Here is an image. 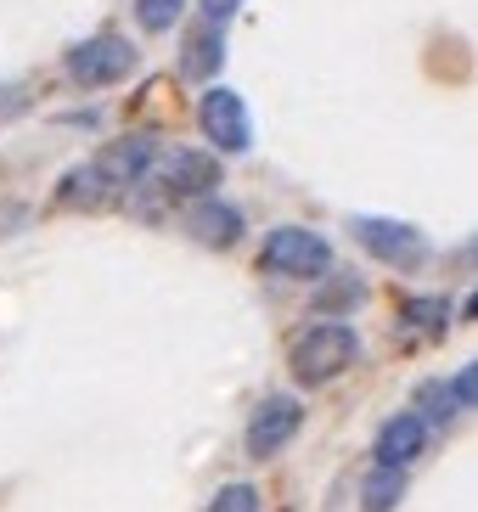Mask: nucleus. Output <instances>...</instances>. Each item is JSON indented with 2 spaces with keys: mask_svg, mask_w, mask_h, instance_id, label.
Returning a JSON list of instances; mask_svg holds the SVG:
<instances>
[{
  "mask_svg": "<svg viewBox=\"0 0 478 512\" xmlns=\"http://www.w3.org/2000/svg\"><path fill=\"white\" fill-rule=\"evenodd\" d=\"M355 361H360V338L344 321H310L287 344V372H293L299 389H327L332 377H344Z\"/></svg>",
  "mask_w": 478,
  "mask_h": 512,
  "instance_id": "f257e3e1",
  "label": "nucleus"
},
{
  "mask_svg": "<svg viewBox=\"0 0 478 512\" xmlns=\"http://www.w3.org/2000/svg\"><path fill=\"white\" fill-rule=\"evenodd\" d=\"M62 74L79 91H107V85H119V79L135 74V46L124 34H90V40H79L62 57Z\"/></svg>",
  "mask_w": 478,
  "mask_h": 512,
  "instance_id": "f03ea898",
  "label": "nucleus"
},
{
  "mask_svg": "<svg viewBox=\"0 0 478 512\" xmlns=\"http://www.w3.org/2000/svg\"><path fill=\"white\" fill-rule=\"evenodd\" d=\"M349 231H355V242L366 248V254L383 259V265H394V271H417V265H428V237H422L417 226H405V220L355 214Z\"/></svg>",
  "mask_w": 478,
  "mask_h": 512,
  "instance_id": "7ed1b4c3",
  "label": "nucleus"
},
{
  "mask_svg": "<svg viewBox=\"0 0 478 512\" xmlns=\"http://www.w3.org/2000/svg\"><path fill=\"white\" fill-rule=\"evenodd\" d=\"M304 428V406L293 394H265L254 411H248V428H242V451L254 456V462H270V456H282Z\"/></svg>",
  "mask_w": 478,
  "mask_h": 512,
  "instance_id": "20e7f679",
  "label": "nucleus"
},
{
  "mask_svg": "<svg viewBox=\"0 0 478 512\" xmlns=\"http://www.w3.org/2000/svg\"><path fill=\"white\" fill-rule=\"evenodd\" d=\"M265 271L299 276V282H321V276L332 271V242L304 231V226H276L265 237Z\"/></svg>",
  "mask_w": 478,
  "mask_h": 512,
  "instance_id": "39448f33",
  "label": "nucleus"
},
{
  "mask_svg": "<svg viewBox=\"0 0 478 512\" xmlns=\"http://www.w3.org/2000/svg\"><path fill=\"white\" fill-rule=\"evenodd\" d=\"M152 164H158V141H152L147 130H141V136L130 130V136L107 141V147L90 158V169H96V175L113 186V192H124V186H141V181L152 175Z\"/></svg>",
  "mask_w": 478,
  "mask_h": 512,
  "instance_id": "423d86ee",
  "label": "nucleus"
},
{
  "mask_svg": "<svg viewBox=\"0 0 478 512\" xmlns=\"http://www.w3.org/2000/svg\"><path fill=\"white\" fill-rule=\"evenodd\" d=\"M197 124H203L209 147H220V152H248V141H254L248 102H242L237 91H203V102H197Z\"/></svg>",
  "mask_w": 478,
  "mask_h": 512,
  "instance_id": "0eeeda50",
  "label": "nucleus"
},
{
  "mask_svg": "<svg viewBox=\"0 0 478 512\" xmlns=\"http://www.w3.org/2000/svg\"><path fill=\"white\" fill-rule=\"evenodd\" d=\"M473 383H478V372L473 366H462V372H456V383H450V377H439V383H422L417 389V417H422V428H428V434H445L450 422L456 417H467V411H473Z\"/></svg>",
  "mask_w": 478,
  "mask_h": 512,
  "instance_id": "6e6552de",
  "label": "nucleus"
},
{
  "mask_svg": "<svg viewBox=\"0 0 478 512\" xmlns=\"http://www.w3.org/2000/svg\"><path fill=\"white\" fill-rule=\"evenodd\" d=\"M428 445H434V434L422 428L417 411H394L372 439V467H400V473H411V462H422Z\"/></svg>",
  "mask_w": 478,
  "mask_h": 512,
  "instance_id": "1a4fd4ad",
  "label": "nucleus"
},
{
  "mask_svg": "<svg viewBox=\"0 0 478 512\" xmlns=\"http://www.w3.org/2000/svg\"><path fill=\"white\" fill-rule=\"evenodd\" d=\"M180 226H186V237H192V242H203V248H237L242 231H248V220H242L237 203L197 197V203H186V209H180Z\"/></svg>",
  "mask_w": 478,
  "mask_h": 512,
  "instance_id": "9d476101",
  "label": "nucleus"
},
{
  "mask_svg": "<svg viewBox=\"0 0 478 512\" xmlns=\"http://www.w3.org/2000/svg\"><path fill=\"white\" fill-rule=\"evenodd\" d=\"M220 186V158L203 147H175L164 158V192L180 203H197V197H214Z\"/></svg>",
  "mask_w": 478,
  "mask_h": 512,
  "instance_id": "9b49d317",
  "label": "nucleus"
},
{
  "mask_svg": "<svg viewBox=\"0 0 478 512\" xmlns=\"http://www.w3.org/2000/svg\"><path fill=\"white\" fill-rule=\"evenodd\" d=\"M220 68H225V34L214 23H197V29L180 34V57H175L180 85H209V79H220Z\"/></svg>",
  "mask_w": 478,
  "mask_h": 512,
  "instance_id": "f8f14e48",
  "label": "nucleus"
},
{
  "mask_svg": "<svg viewBox=\"0 0 478 512\" xmlns=\"http://www.w3.org/2000/svg\"><path fill=\"white\" fill-rule=\"evenodd\" d=\"M113 197H119V192H113V186H107V181H102V175H96L90 164L68 169V175L57 181V203H62V209H79V214H90V209H107Z\"/></svg>",
  "mask_w": 478,
  "mask_h": 512,
  "instance_id": "ddd939ff",
  "label": "nucleus"
},
{
  "mask_svg": "<svg viewBox=\"0 0 478 512\" xmlns=\"http://www.w3.org/2000/svg\"><path fill=\"white\" fill-rule=\"evenodd\" d=\"M405 484H411V473H400V467H372L360 479V512H394L405 501Z\"/></svg>",
  "mask_w": 478,
  "mask_h": 512,
  "instance_id": "4468645a",
  "label": "nucleus"
},
{
  "mask_svg": "<svg viewBox=\"0 0 478 512\" xmlns=\"http://www.w3.org/2000/svg\"><path fill=\"white\" fill-rule=\"evenodd\" d=\"M366 299V282H360L355 271H338V276H321V282H315V310H321V316H344V310H355V304Z\"/></svg>",
  "mask_w": 478,
  "mask_h": 512,
  "instance_id": "2eb2a0df",
  "label": "nucleus"
},
{
  "mask_svg": "<svg viewBox=\"0 0 478 512\" xmlns=\"http://www.w3.org/2000/svg\"><path fill=\"white\" fill-rule=\"evenodd\" d=\"M400 327H411V332H445L450 327V304L445 299H405L400 304Z\"/></svg>",
  "mask_w": 478,
  "mask_h": 512,
  "instance_id": "dca6fc26",
  "label": "nucleus"
},
{
  "mask_svg": "<svg viewBox=\"0 0 478 512\" xmlns=\"http://www.w3.org/2000/svg\"><path fill=\"white\" fill-rule=\"evenodd\" d=\"M186 12V0H135V23L147 34H169Z\"/></svg>",
  "mask_w": 478,
  "mask_h": 512,
  "instance_id": "f3484780",
  "label": "nucleus"
},
{
  "mask_svg": "<svg viewBox=\"0 0 478 512\" xmlns=\"http://www.w3.org/2000/svg\"><path fill=\"white\" fill-rule=\"evenodd\" d=\"M203 512H259V490L248 479H225L220 490L209 496V507Z\"/></svg>",
  "mask_w": 478,
  "mask_h": 512,
  "instance_id": "a211bd4d",
  "label": "nucleus"
},
{
  "mask_svg": "<svg viewBox=\"0 0 478 512\" xmlns=\"http://www.w3.org/2000/svg\"><path fill=\"white\" fill-rule=\"evenodd\" d=\"M197 12H203V23L225 29V23H231V17L242 12V0H197Z\"/></svg>",
  "mask_w": 478,
  "mask_h": 512,
  "instance_id": "6ab92c4d",
  "label": "nucleus"
}]
</instances>
